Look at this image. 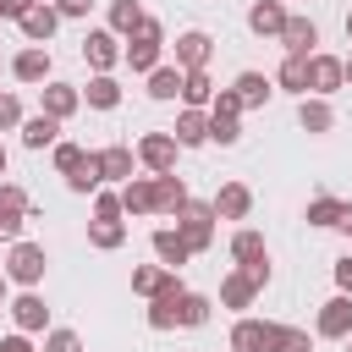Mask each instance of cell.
Instances as JSON below:
<instances>
[{
  "instance_id": "f546056e",
  "label": "cell",
  "mask_w": 352,
  "mask_h": 352,
  "mask_svg": "<svg viewBox=\"0 0 352 352\" xmlns=\"http://www.w3.org/2000/svg\"><path fill=\"white\" fill-rule=\"evenodd\" d=\"M308 220H314V226H341V204H336V198H314V204H308Z\"/></svg>"
},
{
  "instance_id": "6da1fadb",
  "label": "cell",
  "mask_w": 352,
  "mask_h": 352,
  "mask_svg": "<svg viewBox=\"0 0 352 352\" xmlns=\"http://www.w3.org/2000/svg\"><path fill=\"white\" fill-rule=\"evenodd\" d=\"M231 341H236V352H308L302 330H280V324H258V319H242Z\"/></svg>"
},
{
  "instance_id": "4316f807",
  "label": "cell",
  "mask_w": 352,
  "mask_h": 352,
  "mask_svg": "<svg viewBox=\"0 0 352 352\" xmlns=\"http://www.w3.org/2000/svg\"><path fill=\"white\" fill-rule=\"evenodd\" d=\"M110 22H116L121 33H138V28H143V11H138L132 0H116V11H110Z\"/></svg>"
},
{
  "instance_id": "ffe728a7",
  "label": "cell",
  "mask_w": 352,
  "mask_h": 352,
  "mask_svg": "<svg viewBox=\"0 0 352 352\" xmlns=\"http://www.w3.org/2000/svg\"><path fill=\"white\" fill-rule=\"evenodd\" d=\"M264 94H270V82L258 72H242L236 77V104H264Z\"/></svg>"
},
{
  "instance_id": "4dcf8cb0",
  "label": "cell",
  "mask_w": 352,
  "mask_h": 352,
  "mask_svg": "<svg viewBox=\"0 0 352 352\" xmlns=\"http://www.w3.org/2000/svg\"><path fill=\"white\" fill-rule=\"evenodd\" d=\"M176 319H182V324H204V319H209V302L182 292V302H176Z\"/></svg>"
},
{
  "instance_id": "7dc6e473",
  "label": "cell",
  "mask_w": 352,
  "mask_h": 352,
  "mask_svg": "<svg viewBox=\"0 0 352 352\" xmlns=\"http://www.w3.org/2000/svg\"><path fill=\"white\" fill-rule=\"evenodd\" d=\"M0 170H6V148H0Z\"/></svg>"
},
{
  "instance_id": "cb8c5ba5",
  "label": "cell",
  "mask_w": 352,
  "mask_h": 352,
  "mask_svg": "<svg viewBox=\"0 0 352 352\" xmlns=\"http://www.w3.org/2000/svg\"><path fill=\"white\" fill-rule=\"evenodd\" d=\"M214 214H248V187H220V198H214Z\"/></svg>"
},
{
  "instance_id": "8fae6325",
  "label": "cell",
  "mask_w": 352,
  "mask_h": 352,
  "mask_svg": "<svg viewBox=\"0 0 352 352\" xmlns=\"http://www.w3.org/2000/svg\"><path fill=\"white\" fill-rule=\"evenodd\" d=\"M336 82H341V60H330V55H314V60H308V88L330 94Z\"/></svg>"
},
{
  "instance_id": "d6986e66",
  "label": "cell",
  "mask_w": 352,
  "mask_h": 352,
  "mask_svg": "<svg viewBox=\"0 0 352 352\" xmlns=\"http://www.w3.org/2000/svg\"><path fill=\"white\" fill-rule=\"evenodd\" d=\"M148 94H154V99H176V94H182V72H176V66H160V72L148 77Z\"/></svg>"
},
{
  "instance_id": "e0dca14e",
  "label": "cell",
  "mask_w": 352,
  "mask_h": 352,
  "mask_svg": "<svg viewBox=\"0 0 352 352\" xmlns=\"http://www.w3.org/2000/svg\"><path fill=\"white\" fill-rule=\"evenodd\" d=\"M154 253H160L165 264H187V253H192V248H187L176 231H154Z\"/></svg>"
},
{
  "instance_id": "7a4b0ae2",
  "label": "cell",
  "mask_w": 352,
  "mask_h": 352,
  "mask_svg": "<svg viewBox=\"0 0 352 352\" xmlns=\"http://www.w3.org/2000/svg\"><path fill=\"white\" fill-rule=\"evenodd\" d=\"M126 60H132L138 72H148V66L160 60V22H148V16H143V28H138V44H126Z\"/></svg>"
},
{
  "instance_id": "f1b7e54d",
  "label": "cell",
  "mask_w": 352,
  "mask_h": 352,
  "mask_svg": "<svg viewBox=\"0 0 352 352\" xmlns=\"http://www.w3.org/2000/svg\"><path fill=\"white\" fill-rule=\"evenodd\" d=\"M121 204H126L132 214H143V209H154V187H148V182H132V187L121 192Z\"/></svg>"
},
{
  "instance_id": "e575fe53",
  "label": "cell",
  "mask_w": 352,
  "mask_h": 352,
  "mask_svg": "<svg viewBox=\"0 0 352 352\" xmlns=\"http://www.w3.org/2000/svg\"><path fill=\"white\" fill-rule=\"evenodd\" d=\"M231 248H236V258H248V264H253V258H264V242H258L253 231H242V236H236Z\"/></svg>"
},
{
  "instance_id": "7c38bea8",
  "label": "cell",
  "mask_w": 352,
  "mask_h": 352,
  "mask_svg": "<svg viewBox=\"0 0 352 352\" xmlns=\"http://www.w3.org/2000/svg\"><path fill=\"white\" fill-rule=\"evenodd\" d=\"M55 16H60V11H50V6H28V11H22V33H28V38H50V33H55Z\"/></svg>"
},
{
  "instance_id": "9a60e30c",
  "label": "cell",
  "mask_w": 352,
  "mask_h": 352,
  "mask_svg": "<svg viewBox=\"0 0 352 352\" xmlns=\"http://www.w3.org/2000/svg\"><path fill=\"white\" fill-rule=\"evenodd\" d=\"M82 55H88L94 66H116V55H121V50H116V38H110V33H88V38H82Z\"/></svg>"
},
{
  "instance_id": "277c9868",
  "label": "cell",
  "mask_w": 352,
  "mask_h": 352,
  "mask_svg": "<svg viewBox=\"0 0 352 352\" xmlns=\"http://www.w3.org/2000/svg\"><path fill=\"white\" fill-rule=\"evenodd\" d=\"M236 94H220V104H214V116H209V138H220V143H236Z\"/></svg>"
},
{
  "instance_id": "484cf974",
  "label": "cell",
  "mask_w": 352,
  "mask_h": 352,
  "mask_svg": "<svg viewBox=\"0 0 352 352\" xmlns=\"http://www.w3.org/2000/svg\"><path fill=\"white\" fill-rule=\"evenodd\" d=\"M16 324H22V330H38V324H44V302H38L33 292L16 297Z\"/></svg>"
},
{
  "instance_id": "ba28073f",
  "label": "cell",
  "mask_w": 352,
  "mask_h": 352,
  "mask_svg": "<svg viewBox=\"0 0 352 352\" xmlns=\"http://www.w3.org/2000/svg\"><path fill=\"white\" fill-rule=\"evenodd\" d=\"M280 38H286V50H292V55H308V50L319 44V33H314V22H302V16H286V28H280Z\"/></svg>"
},
{
  "instance_id": "52a82bcc",
  "label": "cell",
  "mask_w": 352,
  "mask_h": 352,
  "mask_svg": "<svg viewBox=\"0 0 352 352\" xmlns=\"http://www.w3.org/2000/svg\"><path fill=\"white\" fill-rule=\"evenodd\" d=\"M319 336H352V297L324 302V314H319Z\"/></svg>"
},
{
  "instance_id": "d590c367",
  "label": "cell",
  "mask_w": 352,
  "mask_h": 352,
  "mask_svg": "<svg viewBox=\"0 0 352 352\" xmlns=\"http://www.w3.org/2000/svg\"><path fill=\"white\" fill-rule=\"evenodd\" d=\"M94 242H99V248H116V242H121V226H116V220H99V226H94Z\"/></svg>"
},
{
  "instance_id": "8992f818",
  "label": "cell",
  "mask_w": 352,
  "mask_h": 352,
  "mask_svg": "<svg viewBox=\"0 0 352 352\" xmlns=\"http://www.w3.org/2000/svg\"><path fill=\"white\" fill-rule=\"evenodd\" d=\"M176 302H182V286H176V280H165V286L154 292V308H148V324H154V330H170V324H176Z\"/></svg>"
},
{
  "instance_id": "d4e9b609",
  "label": "cell",
  "mask_w": 352,
  "mask_h": 352,
  "mask_svg": "<svg viewBox=\"0 0 352 352\" xmlns=\"http://www.w3.org/2000/svg\"><path fill=\"white\" fill-rule=\"evenodd\" d=\"M182 99H187V104H204V99H209V77H204V66H198V72H182Z\"/></svg>"
},
{
  "instance_id": "8d00e7d4",
  "label": "cell",
  "mask_w": 352,
  "mask_h": 352,
  "mask_svg": "<svg viewBox=\"0 0 352 352\" xmlns=\"http://www.w3.org/2000/svg\"><path fill=\"white\" fill-rule=\"evenodd\" d=\"M165 280H170V275H160V270H138V275H132V286H138V292H160Z\"/></svg>"
},
{
  "instance_id": "c3c4849f",
  "label": "cell",
  "mask_w": 352,
  "mask_h": 352,
  "mask_svg": "<svg viewBox=\"0 0 352 352\" xmlns=\"http://www.w3.org/2000/svg\"><path fill=\"white\" fill-rule=\"evenodd\" d=\"M346 33H352V16H346Z\"/></svg>"
},
{
  "instance_id": "5b68a950",
  "label": "cell",
  "mask_w": 352,
  "mask_h": 352,
  "mask_svg": "<svg viewBox=\"0 0 352 352\" xmlns=\"http://www.w3.org/2000/svg\"><path fill=\"white\" fill-rule=\"evenodd\" d=\"M182 242L187 248H209V209L204 204H182Z\"/></svg>"
},
{
  "instance_id": "74e56055",
  "label": "cell",
  "mask_w": 352,
  "mask_h": 352,
  "mask_svg": "<svg viewBox=\"0 0 352 352\" xmlns=\"http://www.w3.org/2000/svg\"><path fill=\"white\" fill-rule=\"evenodd\" d=\"M44 352H82V341H77V336H72V330H55V336H50V346H44Z\"/></svg>"
},
{
  "instance_id": "4fadbf2b",
  "label": "cell",
  "mask_w": 352,
  "mask_h": 352,
  "mask_svg": "<svg viewBox=\"0 0 352 352\" xmlns=\"http://www.w3.org/2000/svg\"><path fill=\"white\" fill-rule=\"evenodd\" d=\"M143 160H148L154 170H170V160H176V138H165V132L143 138Z\"/></svg>"
},
{
  "instance_id": "f35d334b",
  "label": "cell",
  "mask_w": 352,
  "mask_h": 352,
  "mask_svg": "<svg viewBox=\"0 0 352 352\" xmlns=\"http://www.w3.org/2000/svg\"><path fill=\"white\" fill-rule=\"evenodd\" d=\"M116 214H121V198L104 192V198H99V220H116Z\"/></svg>"
},
{
  "instance_id": "9c48e42d",
  "label": "cell",
  "mask_w": 352,
  "mask_h": 352,
  "mask_svg": "<svg viewBox=\"0 0 352 352\" xmlns=\"http://www.w3.org/2000/svg\"><path fill=\"white\" fill-rule=\"evenodd\" d=\"M22 214H28V198H22L16 187H0V231H6V236H16Z\"/></svg>"
},
{
  "instance_id": "1f68e13d",
  "label": "cell",
  "mask_w": 352,
  "mask_h": 352,
  "mask_svg": "<svg viewBox=\"0 0 352 352\" xmlns=\"http://www.w3.org/2000/svg\"><path fill=\"white\" fill-rule=\"evenodd\" d=\"M72 104H77V94H72V88H60V82H55V88H44V110H50V116H66Z\"/></svg>"
},
{
  "instance_id": "ab89813d",
  "label": "cell",
  "mask_w": 352,
  "mask_h": 352,
  "mask_svg": "<svg viewBox=\"0 0 352 352\" xmlns=\"http://www.w3.org/2000/svg\"><path fill=\"white\" fill-rule=\"evenodd\" d=\"M88 6H94V0H60V6H55V11H60V16H82V11H88Z\"/></svg>"
},
{
  "instance_id": "d6a6232c",
  "label": "cell",
  "mask_w": 352,
  "mask_h": 352,
  "mask_svg": "<svg viewBox=\"0 0 352 352\" xmlns=\"http://www.w3.org/2000/svg\"><path fill=\"white\" fill-rule=\"evenodd\" d=\"M280 82H286V88H308V60H302V55H292V60L280 66Z\"/></svg>"
},
{
  "instance_id": "bcb514c9",
  "label": "cell",
  "mask_w": 352,
  "mask_h": 352,
  "mask_svg": "<svg viewBox=\"0 0 352 352\" xmlns=\"http://www.w3.org/2000/svg\"><path fill=\"white\" fill-rule=\"evenodd\" d=\"M341 77H352V60H346V66H341Z\"/></svg>"
},
{
  "instance_id": "5bb4252c",
  "label": "cell",
  "mask_w": 352,
  "mask_h": 352,
  "mask_svg": "<svg viewBox=\"0 0 352 352\" xmlns=\"http://www.w3.org/2000/svg\"><path fill=\"white\" fill-rule=\"evenodd\" d=\"M248 22H253V33H280V28H286V11H280L275 0H264V6L248 11Z\"/></svg>"
},
{
  "instance_id": "b9f144b4",
  "label": "cell",
  "mask_w": 352,
  "mask_h": 352,
  "mask_svg": "<svg viewBox=\"0 0 352 352\" xmlns=\"http://www.w3.org/2000/svg\"><path fill=\"white\" fill-rule=\"evenodd\" d=\"M16 121V99H0V126H11Z\"/></svg>"
},
{
  "instance_id": "ee69618b",
  "label": "cell",
  "mask_w": 352,
  "mask_h": 352,
  "mask_svg": "<svg viewBox=\"0 0 352 352\" xmlns=\"http://www.w3.org/2000/svg\"><path fill=\"white\" fill-rule=\"evenodd\" d=\"M0 352H28V341H22V336H11V341H0Z\"/></svg>"
},
{
  "instance_id": "30bf717a",
  "label": "cell",
  "mask_w": 352,
  "mask_h": 352,
  "mask_svg": "<svg viewBox=\"0 0 352 352\" xmlns=\"http://www.w3.org/2000/svg\"><path fill=\"white\" fill-rule=\"evenodd\" d=\"M176 60H182L187 72H198V66L209 60V38H204V33H182V38H176Z\"/></svg>"
},
{
  "instance_id": "836d02e7",
  "label": "cell",
  "mask_w": 352,
  "mask_h": 352,
  "mask_svg": "<svg viewBox=\"0 0 352 352\" xmlns=\"http://www.w3.org/2000/svg\"><path fill=\"white\" fill-rule=\"evenodd\" d=\"M302 126H308V132H324V126H330V110H324V104H308V99H302Z\"/></svg>"
},
{
  "instance_id": "3957f363",
  "label": "cell",
  "mask_w": 352,
  "mask_h": 352,
  "mask_svg": "<svg viewBox=\"0 0 352 352\" xmlns=\"http://www.w3.org/2000/svg\"><path fill=\"white\" fill-rule=\"evenodd\" d=\"M11 275H16L22 286H33V280L44 275V248H33V242H16V248H11Z\"/></svg>"
},
{
  "instance_id": "83f0119b",
  "label": "cell",
  "mask_w": 352,
  "mask_h": 352,
  "mask_svg": "<svg viewBox=\"0 0 352 352\" xmlns=\"http://www.w3.org/2000/svg\"><path fill=\"white\" fill-rule=\"evenodd\" d=\"M116 99H121V88H116L110 77H94V82H88V104H99V110H110Z\"/></svg>"
},
{
  "instance_id": "603a6c76",
  "label": "cell",
  "mask_w": 352,
  "mask_h": 352,
  "mask_svg": "<svg viewBox=\"0 0 352 352\" xmlns=\"http://www.w3.org/2000/svg\"><path fill=\"white\" fill-rule=\"evenodd\" d=\"M55 132H60V126H55V116H33L22 138H28V148H44V143H55Z\"/></svg>"
},
{
  "instance_id": "60d3db41",
  "label": "cell",
  "mask_w": 352,
  "mask_h": 352,
  "mask_svg": "<svg viewBox=\"0 0 352 352\" xmlns=\"http://www.w3.org/2000/svg\"><path fill=\"white\" fill-rule=\"evenodd\" d=\"M336 280H341V292H352V258H341V264H336Z\"/></svg>"
},
{
  "instance_id": "44dd1931",
  "label": "cell",
  "mask_w": 352,
  "mask_h": 352,
  "mask_svg": "<svg viewBox=\"0 0 352 352\" xmlns=\"http://www.w3.org/2000/svg\"><path fill=\"white\" fill-rule=\"evenodd\" d=\"M94 165H99V176H132V154L126 148H104V154H94Z\"/></svg>"
},
{
  "instance_id": "2e32d148",
  "label": "cell",
  "mask_w": 352,
  "mask_h": 352,
  "mask_svg": "<svg viewBox=\"0 0 352 352\" xmlns=\"http://www.w3.org/2000/svg\"><path fill=\"white\" fill-rule=\"evenodd\" d=\"M182 204H187V187L176 176H160L154 182V209H182Z\"/></svg>"
},
{
  "instance_id": "f6af8a7d",
  "label": "cell",
  "mask_w": 352,
  "mask_h": 352,
  "mask_svg": "<svg viewBox=\"0 0 352 352\" xmlns=\"http://www.w3.org/2000/svg\"><path fill=\"white\" fill-rule=\"evenodd\" d=\"M341 226H346V231H352V204H341Z\"/></svg>"
},
{
  "instance_id": "7402d4cb",
  "label": "cell",
  "mask_w": 352,
  "mask_h": 352,
  "mask_svg": "<svg viewBox=\"0 0 352 352\" xmlns=\"http://www.w3.org/2000/svg\"><path fill=\"white\" fill-rule=\"evenodd\" d=\"M209 138V121L198 116V110H187L182 121H176V143H204Z\"/></svg>"
},
{
  "instance_id": "ac0fdd59",
  "label": "cell",
  "mask_w": 352,
  "mask_h": 352,
  "mask_svg": "<svg viewBox=\"0 0 352 352\" xmlns=\"http://www.w3.org/2000/svg\"><path fill=\"white\" fill-rule=\"evenodd\" d=\"M44 72H50V55H44V50H22V55H16V77H22V82H38Z\"/></svg>"
},
{
  "instance_id": "7bdbcfd3",
  "label": "cell",
  "mask_w": 352,
  "mask_h": 352,
  "mask_svg": "<svg viewBox=\"0 0 352 352\" xmlns=\"http://www.w3.org/2000/svg\"><path fill=\"white\" fill-rule=\"evenodd\" d=\"M28 11V0H0V16H22Z\"/></svg>"
}]
</instances>
